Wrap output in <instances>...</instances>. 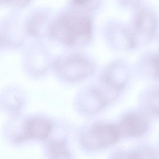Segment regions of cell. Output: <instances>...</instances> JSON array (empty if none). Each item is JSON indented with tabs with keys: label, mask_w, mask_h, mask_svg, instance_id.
I'll list each match as a JSON object with an SVG mask.
<instances>
[{
	"label": "cell",
	"mask_w": 159,
	"mask_h": 159,
	"mask_svg": "<svg viewBox=\"0 0 159 159\" xmlns=\"http://www.w3.org/2000/svg\"><path fill=\"white\" fill-rule=\"evenodd\" d=\"M49 34L62 44L80 47L86 44L92 35L89 16L77 11L67 12L60 17L49 28Z\"/></svg>",
	"instance_id": "1"
},
{
	"label": "cell",
	"mask_w": 159,
	"mask_h": 159,
	"mask_svg": "<svg viewBox=\"0 0 159 159\" xmlns=\"http://www.w3.org/2000/svg\"><path fill=\"white\" fill-rule=\"evenodd\" d=\"M130 27L136 48L149 44L158 35V14L154 7L144 3L134 10Z\"/></svg>",
	"instance_id": "2"
},
{
	"label": "cell",
	"mask_w": 159,
	"mask_h": 159,
	"mask_svg": "<svg viewBox=\"0 0 159 159\" xmlns=\"http://www.w3.org/2000/svg\"><path fill=\"white\" fill-rule=\"evenodd\" d=\"M120 137L116 126L98 124L89 129L83 135V145L90 149H98L113 145Z\"/></svg>",
	"instance_id": "3"
},
{
	"label": "cell",
	"mask_w": 159,
	"mask_h": 159,
	"mask_svg": "<svg viewBox=\"0 0 159 159\" xmlns=\"http://www.w3.org/2000/svg\"><path fill=\"white\" fill-rule=\"evenodd\" d=\"M58 71L64 78L77 81L90 75L93 71L92 64L79 55H72L61 60L56 64Z\"/></svg>",
	"instance_id": "4"
},
{
	"label": "cell",
	"mask_w": 159,
	"mask_h": 159,
	"mask_svg": "<svg viewBox=\"0 0 159 159\" xmlns=\"http://www.w3.org/2000/svg\"><path fill=\"white\" fill-rule=\"evenodd\" d=\"M51 124L41 118H32L26 122L22 133L17 136L15 142L17 143L30 139L42 140L47 137L51 130Z\"/></svg>",
	"instance_id": "5"
},
{
	"label": "cell",
	"mask_w": 159,
	"mask_h": 159,
	"mask_svg": "<svg viewBox=\"0 0 159 159\" xmlns=\"http://www.w3.org/2000/svg\"><path fill=\"white\" fill-rule=\"evenodd\" d=\"M116 127L120 138L136 137L146 132L148 123L142 116L131 114L126 116Z\"/></svg>",
	"instance_id": "6"
},
{
	"label": "cell",
	"mask_w": 159,
	"mask_h": 159,
	"mask_svg": "<svg viewBox=\"0 0 159 159\" xmlns=\"http://www.w3.org/2000/svg\"><path fill=\"white\" fill-rule=\"evenodd\" d=\"M50 155L53 158H67L70 156L69 151L64 142H54L49 147Z\"/></svg>",
	"instance_id": "7"
},
{
	"label": "cell",
	"mask_w": 159,
	"mask_h": 159,
	"mask_svg": "<svg viewBox=\"0 0 159 159\" xmlns=\"http://www.w3.org/2000/svg\"><path fill=\"white\" fill-rule=\"evenodd\" d=\"M120 155L126 156L127 158L132 159L156 158L157 156L152 149L148 148H142L137 151Z\"/></svg>",
	"instance_id": "8"
},
{
	"label": "cell",
	"mask_w": 159,
	"mask_h": 159,
	"mask_svg": "<svg viewBox=\"0 0 159 159\" xmlns=\"http://www.w3.org/2000/svg\"><path fill=\"white\" fill-rule=\"evenodd\" d=\"M148 105L152 113L159 115V89L152 92L149 96Z\"/></svg>",
	"instance_id": "9"
},
{
	"label": "cell",
	"mask_w": 159,
	"mask_h": 159,
	"mask_svg": "<svg viewBox=\"0 0 159 159\" xmlns=\"http://www.w3.org/2000/svg\"><path fill=\"white\" fill-rule=\"evenodd\" d=\"M148 60L154 76L159 79V53L150 56Z\"/></svg>",
	"instance_id": "10"
},
{
	"label": "cell",
	"mask_w": 159,
	"mask_h": 159,
	"mask_svg": "<svg viewBox=\"0 0 159 159\" xmlns=\"http://www.w3.org/2000/svg\"><path fill=\"white\" fill-rule=\"evenodd\" d=\"M122 1L125 6L133 11L144 3V0H122Z\"/></svg>",
	"instance_id": "11"
},
{
	"label": "cell",
	"mask_w": 159,
	"mask_h": 159,
	"mask_svg": "<svg viewBox=\"0 0 159 159\" xmlns=\"http://www.w3.org/2000/svg\"><path fill=\"white\" fill-rule=\"evenodd\" d=\"M93 0H72V3L76 7H84L87 5Z\"/></svg>",
	"instance_id": "12"
}]
</instances>
